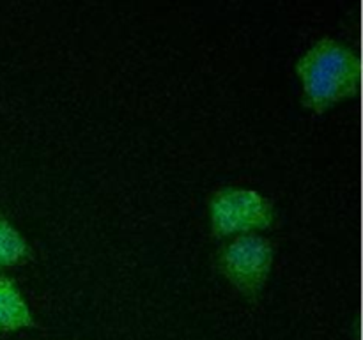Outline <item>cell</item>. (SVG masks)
I'll list each match as a JSON object with an SVG mask.
<instances>
[{
    "instance_id": "cell-4",
    "label": "cell",
    "mask_w": 363,
    "mask_h": 340,
    "mask_svg": "<svg viewBox=\"0 0 363 340\" xmlns=\"http://www.w3.org/2000/svg\"><path fill=\"white\" fill-rule=\"evenodd\" d=\"M35 319L13 276L0 275V332L34 328Z\"/></svg>"
},
{
    "instance_id": "cell-2",
    "label": "cell",
    "mask_w": 363,
    "mask_h": 340,
    "mask_svg": "<svg viewBox=\"0 0 363 340\" xmlns=\"http://www.w3.org/2000/svg\"><path fill=\"white\" fill-rule=\"evenodd\" d=\"M211 232L216 237L252 234L275 223L272 200L257 190L243 186H222L209 197Z\"/></svg>"
},
{
    "instance_id": "cell-1",
    "label": "cell",
    "mask_w": 363,
    "mask_h": 340,
    "mask_svg": "<svg viewBox=\"0 0 363 340\" xmlns=\"http://www.w3.org/2000/svg\"><path fill=\"white\" fill-rule=\"evenodd\" d=\"M294 69L301 81V103L318 113L353 96L360 87V55L333 38L318 39L296 60Z\"/></svg>"
},
{
    "instance_id": "cell-5",
    "label": "cell",
    "mask_w": 363,
    "mask_h": 340,
    "mask_svg": "<svg viewBox=\"0 0 363 340\" xmlns=\"http://www.w3.org/2000/svg\"><path fill=\"white\" fill-rule=\"evenodd\" d=\"M32 257V246L27 237L7 216L0 212V268L27 262Z\"/></svg>"
},
{
    "instance_id": "cell-3",
    "label": "cell",
    "mask_w": 363,
    "mask_h": 340,
    "mask_svg": "<svg viewBox=\"0 0 363 340\" xmlns=\"http://www.w3.org/2000/svg\"><path fill=\"white\" fill-rule=\"evenodd\" d=\"M275 257L273 243L259 234H240L216 254L218 271L247 300H257L268 280Z\"/></svg>"
}]
</instances>
